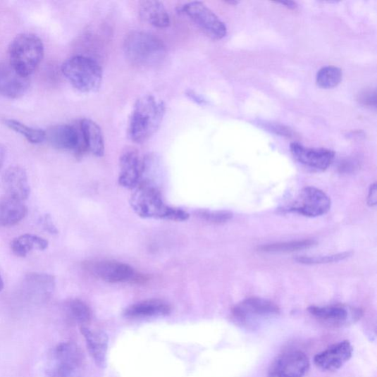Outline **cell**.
Listing matches in <instances>:
<instances>
[{
	"mask_svg": "<svg viewBox=\"0 0 377 377\" xmlns=\"http://www.w3.org/2000/svg\"><path fill=\"white\" fill-rule=\"evenodd\" d=\"M166 111L165 104L153 95L139 98L129 119L128 137L137 144L151 139L159 128Z\"/></svg>",
	"mask_w": 377,
	"mask_h": 377,
	"instance_id": "obj_1",
	"label": "cell"
},
{
	"mask_svg": "<svg viewBox=\"0 0 377 377\" xmlns=\"http://www.w3.org/2000/svg\"><path fill=\"white\" fill-rule=\"evenodd\" d=\"M135 190L130 204L140 217L172 221L188 220L190 215L187 211L167 205L161 192L149 183L142 182Z\"/></svg>",
	"mask_w": 377,
	"mask_h": 377,
	"instance_id": "obj_2",
	"label": "cell"
},
{
	"mask_svg": "<svg viewBox=\"0 0 377 377\" xmlns=\"http://www.w3.org/2000/svg\"><path fill=\"white\" fill-rule=\"evenodd\" d=\"M123 50L128 61L139 68L155 67L167 55L166 47L161 40L142 31L129 32L124 40Z\"/></svg>",
	"mask_w": 377,
	"mask_h": 377,
	"instance_id": "obj_3",
	"label": "cell"
},
{
	"mask_svg": "<svg viewBox=\"0 0 377 377\" xmlns=\"http://www.w3.org/2000/svg\"><path fill=\"white\" fill-rule=\"evenodd\" d=\"M44 53L43 42L37 35H18L9 46L10 66L20 75L29 78L38 69Z\"/></svg>",
	"mask_w": 377,
	"mask_h": 377,
	"instance_id": "obj_4",
	"label": "cell"
},
{
	"mask_svg": "<svg viewBox=\"0 0 377 377\" xmlns=\"http://www.w3.org/2000/svg\"><path fill=\"white\" fill-rule=\"evenodd\" d=\"M61 71L73 87L82 93L96 92L101 88L102 68L90 57L73 56L64 61Z\"/></svg>",
	"mask_w": 377,
	"mask_h": 377,
	"instance_id": "obj_5",
	"label": "cell"
},
{
	"mask_svg": "<svg viewBox=\"0 0 377 377\" xmlns=\"http://www.w3.org/2000/svg\"><path fill=\"white\" fill-rule=\"evenodd\" d=\"M84 369V356L71 342H61L53 350L49 362L48 377H80Z\"/></svg>",
	"mask_w": 377,
	"mask_h": 377,
	"instance_id": "obj_6",
	"label": "cell"
},
{
	"mask_svg": "<svg viewBox=\"0 0 377 377\" xmlns=\"http://www.w3.org/2000/svg\"><path fill=\"white\" fill-rule=\"evenodd\" d=\"M183 12L208 37L220 40L227 34V29L218 16L202 2H190L182 8Z\"/></svg>",
	"mask_w": 377,
	"mask_h": 377,
	"instance_id": "obj_7",
	"label": "cell"
},
{
	"mask_svg": "<svg viewBox=\"0 0 377 377\" xmlns=\"http://www.w3.org/2000/svg\"><path fill=\"white\" fill-rule=\"evenodd\" d=\"M86 268L94 276L109 283H140L145 277L137 273L132 268L123 262L104 260L89 262Z\"/></svg>",
	"mask_w": 377,
	"mask_h": 377,
	"instance_id": "obj_8",
	"label": "cell"
},
{
	"mask_svg": "<svg viewBox=\"0 0 377 377\" xmlns=\"http://www.w3.org/2000/svg\"><path fill=\"white\" fill-rule=\"evenodd\" d=\"M331 205L330 197L324 192L314 187H307L302 190L297 199L288 211L305 217L316 218L326 215Z\"/></svg>",
	"mask_w": 377,
	"mask_h": 377,
	"instance_id": "obj_9",
	"label": "cell"
},
{
	"mask_svg": "<svg viewBox=\"0 0 377 377\" xmlns=\"http://www.w3.org/2000/svg\"><path fill=\"white\" fill-rule=\"evenodd\" d=\"M308 312L321 323L333 327H343L357 322L362 317V311L349 306H311Z\"/></svg>",
	"mask_w": 377,
	"mask_h": 377,
	"instance_id": "obj_10",
	"label": "cell"
},
{
	"mask_svg": "<svg viewBox=\"0 0 377 377\" xmlns=\"http://www.w3.org/2000/svg\"><path fill=\"white\" fill-rule=\"evenodd\" d=\"M280 314V309L275 303L257 297L245 299L233 309L234 318L241 324L247 326L253 320L271 318Z\"/></svg>",
	"mask_w": 377,
	"mask_h": 377,
	"instance_id": "obj_11",
	"label": "cell"
},
{
	"mask_svg": "<svg viewBox=\"0 0 377 377\" xmlns=\"http://www.w3.org/2000/svg\"><path fill=\"white\" fill-rule=\"evenodd\" d=\"M309 359L301 351H292L278 356L271 364L268 377H303L309 369Z\"/></svg>",
	"mask_w": 377,
	"mask_h": 377,
	"instance_id": "obj_12",
	"label": "cell"
},
{
	"mask_svg": "<svg viewBox=\"0 0 377 377\" xmlns=\"http://www.w3.org/2000/svg\"><path fill=\"white\" fill-rule=\"evenodd\" d=\"M144 168L145 160L140 157L138 151L132 147L125 149L120 158V185L128 189H136L142 183Z\"/></svg>",
	"mask_w": 377,
	"mask_h": 377,
	"instance_id": "obj_13",
	"label": "cell"
},
{
	"mask_svg": "<svg viewBox=\"0 0 377 377\" xmlns=\"http://www.w3.org/2000/svg\"><path fill=\"white\" fill-rule=\"evenodd\" d=\"M352 353L353 347L350 342L340 341L316 354L314 364L323 371H337L349 361Z\"/></svg>",
	"mask_w": 377,
	"mask_h": 377,
	"instance_id": "obj_14",
	"label": "cell"
},
{
	"mask_svg": "<svg viewBox=\"0 0 377 377\" xmlns=\"http://www.w3.org/2000/svg\"><path fill=\"white\" fill-rule=\"evenodd\" d=\"M290 152L302 165L317 171H326L335 159V153L330 150L308 149L297 142L290 144Z\"/></svg>",
	"mask_w": 377,
	"mask_h": 377,
	"instance_id": "obj_15",
	"label": "cell"
},
{
	"mask_svg": "<svg viewBox=\"0 0 377 377\" xmlns=\"http://www.w3.org/2000/svg\"><path fill=\"white\" fill-rule=\"evenodd\" d=\"M46 138L55 149L62 151H80L78 130L69 125H57L45 131Z\"/></svg>",
	"mask_w": 377,
	"mask_h": 377,
	"instance_id": "obj_16",
	"label": "cell"
},
{
	"mask_svg": "<svg viewBox=\"0 0 377 377\" xmlns=\"http://www.w3.org/2000/svg\"><path fill=\"white\" fill-rule=\"evenodd\" d=\"M3 183L6 194L24 202L28 199L30 187L26 171L18 166L8 168L3 176Z\"/></svg>",
	"mask_w": 377,
	"mask_h": 377,
	"instance_id": "obj_17",
	"label": "cell"
},
{
	"mask_svg": "<svg viewBox=\"0 0 377 377\" xmlns=\"http://www.w3.org/2000/svg\"><path fill=\"white\" fill-rule=\"evenodd\" d=\"M29 87V78L16 73L11 66H0V95L16 99L24 95Z\"/></svg>",
	"mask_w": 377,
	"mask_h": 377,
	"instance_id": "obj_18",
	"label": "cell"
},
{
	"mask_svg": "<svg viewBox=\"0 0 377 377\" xmlns=\"http://www.w3.org/2000/svg\"><path fill=\"white\" fill-rule=\"evenodd\" d=\"M23 287L32 299L44 300L50 297L55 290V277L48 273H30L25 276Z\"/></svg>",
	"mask_w": 377,
	"mask_h": 377,
	"instance_id": "obj_19",
	"label": "cell"
},
{
	"mask_svg": "<svg viewBox=\"0 0 377 377\" xmlns=\"http://www.w3.org/2000/svg\"><path fill=\"white\" fill-rule=\"evenodd\" d=\"M88 351L97 366L104 367L106 364L108 351V336L102 331L91 330L87 326H80Z\"/></svg>",
	"mask_w": 377,
	"mask_h": 377,
	"instance_id": "obj_20",
	"label": "cell"
},
{
	"mask_svg": "<svg viewBox=\"0 0 377 377\" xmlns=\"http://www.w3.org/2000/svg\"><path fill=\"white\" fill-rule=\"evenodd\" d=\"M171 307L160 299L145 300L128 307L125 316L130 319H145L166 316L171 314Z\"/></svg>",
	"mask_w": 377,
	"mask_h": 377,
	"instance_id": "obj_21",
	"label": "cell"
},
{
	"mask_svg": "<svg viewBox=\"0 0 377 377\" xmlns=\"http://www.w3.org/2000/svg\"><path fill=\"white\" fill-rule=\"evenodd\" d=\"M85 150L97 157H101L105 153V143L101 128L90 119L82 120L80 124Z\"/></svg>",
	"mask_w": 377,
	"mask_h": 377,
	"instance_id": "obj_22",
	"label": "cell"
},
{
	"mask_svg": "<svg viewBox=\"0 0 377 377\" xmlns=\"http://www.w3.org/2000/svg\"><path fill=\"white\" fill-rule=\"evenodd\" d=\"M27 214L23 202L5 194L0 198V225L11 227L20 223Z\"/></svg>",
	"mask_w": 377,
	"mask_h": 377,
	"instance_id": "obj_23",
	"label": "cell"
},
{
	"mask_svg": "<svg viewBox=\"0 0 377 377\" xmlns=\"http://www.w3.org/2000/svg\"><path fill=\"white\" fill-rule=\"evenodd\" d=\"M140 15L146 23L159 28H166L171 25L170 15L159 1H142L140 4Z\"/></svg>",
	"mask_w": 377,
	"mask_h": 377,
	"instance_id": "obj_24",
	"label": "cell"
},
{
	"mask_svg": "<svg viewBox=\"0 0 377 377\" xmlns=\"http://www.w3.org/2000/svg\"><path fill=\"white\" fill-rule=\"evenodd\" d=\"M49 242L43 237L31 234H25L14 238L11 242L13 253L19 257H26L34 250L45 251Z\"/></svg>",
	"mask_w": 377,
	"mask_h": 377,
	"instance_id": "obj_25",
	"label": "cell"
},
{
	"mask_svg": "<svg viewBox=\"0 0 377 377\" xmlns=\"http://www.w3.org/2000/svg\"><path fill=\"white\" fill-rule=\"evenodd\" d=\"M316 244V242L312 240L277 242L262 245L259 250L267 253H288L308 249Z\"/></svg>",
	"mask_w": 377,
	"mask_h": 377,
	"instance_id": "obj_26",
	"label": "cell"
},
{
	"mask_svg": "<svg viewBox=\"0 0 377 377\" xmlns=\"http://www.w3.org/2000/svg\"><path fill=\"white\" fill-rule=\"evenodd\" d=\"M4 123L15 132L23 135L32 144H39L45 140V131L35 128H32L24 123L15 120H6Z\"/></svg>",
	"mask_w": 377,
	"mask_h": 377,
	"instance_id": "obj_27",
	"label": "cell"
},
{
	"mask_svg": "<svg viewBox=\"0 0 377 377\" xmlns=\"http://www.w3.org/2000/svg\"><path fill=\"white\" fill-rule=\"evenodd\" d=\"M65 308L69 317L80 326H87L90 322L91 309L83 301L72 299L66 304Z\"/></svg>",
	"mask_w": 377,
	"mask_h": 377,
	"instance_id": "obj_28",
	"label": "cell"
},
{
	"mask_svg": "<svg viewBox=\"0 0 377 377\" xmlns=\"http://www.w3.org/2000/svg\"><path fill=\"white\" fill-rule=\"evenodd\" d=\"M342 77L340 68L330 66L321 69L317 73L316 83L323 89H333L336 87L341 82Z\"/></svg>",
	"mask_w": 377,
	"mask_h": 377,
	"instance_id": "obj_29",
	"label": "cell"
},
{
	"mask_svg": "<svg viewBox=\"0 0 377 377\" xmlns=\"http://www.w3.org/2000/svg\"><path fill=\"white\" fill-rule=\"evenodd\" d=\"M194 216L202 220L216 224H221L231 221L233 213L227 210L211 211L208 209H198L194 211Z\"/></svg>",
	"mask_w": 377,
	"mask_h": 377,
	"instance_id": "obj_30",
	"label": "cell"
},
{
	"mask_svg": "<svg viewBox=\"0 0 377 377\" xmlns=\"http://www.w3.org/2000/svg\"><path fill=\"white\" fill-rule=\"evenodd\" d=\"M352 252H347L333 255L321 256V257H299L296 260L299 264L304 265H321L333 264L342 261L351 257Z\"/></svg>",
	"mask_w": 377,
	"mask_h": 377,
	"instance_id": "obj_31",
	"label": "cell"
},
{
	"mask_svg": "<svg viewBox=\"0 0 377 377\" xmlns=\"http://www.w3.org/2000/svg\"><path fill=\"white\" fill-rule=\"evenodd\" d=\"M359 101L367 106H376V94L375 90L367 89L364 90L359 94Z\"/></svg>",
	"mask_w": 377,
	"mask_h": 377,
	"instance_id": "obj_32",
	"label": "cell"
},
{
	"mask_svg": "<svg viewBox=\"0 0 377 377\" xmlns=\"http://www.w3.org/2000/svg\"><path fill=\"white\" fill-rule=\"evenodd\" d=\"M42 224L45 230L50 234L57 235L58 230L50 215H45L42 219Z\"/></svg>",
	"mask_w": 377,
	"mask_h": 377,
	"instance_id": "obj_33",
	"label": "cell"
},
{
	"mask_svg": "<svg viewBox=\"0 0 377 377\" xmlns=\"http://www.w3.org/2000/svg\"><path fill=\"white\" fill-rule=\"evenodd\" d=\"M377 204V185L374 183L371 185L369 191L367 204L371 206H375Z\"/></svg>",
	"mask_w": 377,
	"mask_h": 377,
	"instance_id": "obj_34",
	"label": "cell"
},
{
	"mask_svg": "<svg viewBox=\"0 0 377 377\" xmlns=\"http://www.w3.org/2000/svg\"><path fill=\"white\" fill-rule=\"evenodd\" d=\"M271 130L275 131L278 135H281L286 137H290L292 135V131L290 128L282 125H274L271 128Z\"/></svg>",
	"mask_w": 377,
	"mask_h": 377,
	"instance_id": "obj_35",
	"label": "cell"
},
{
	"mask_svg": "<svg viewBox=\"0 0 377 377\" xmlns=\"http://www.w3.org/2000/svg\"><path fill=\"white\" fill-rule=\"evenodd\" d=\"M186 94L190 100L196 104H204L205 103V101L203 99L202 97L192 90H187Z\"/></svg>",
	"mask_w": 377,
	"mask_h": 377,
	"instance_id": "obj_36",
	"label": "cell"
},
{
	"mask_svg": "<svg viewBox=\"0 0 377 377\" xmlns=\"http://www.w3.org/2000/svg\"><path fill=\"white\" fill-rule=\"evenodd\" d=\"M6 156V151L5 147L2 144H0V169L2 168Z\"/></svg>",
	"mask_w": 377,
	"mask_h": 377,
	"instance_id": "obj_37",
	"label": "cell"
},
{
	"mask_svg": "<svg viewBox=\"0 0 377 377\" xmlns=\"http://www.w3.org/2000/svg\"><path fill=\"white\" fill-rule=\"evenodd\" d=\"M276 4H281L284 6L285 7H287L288 8L291 9V10L297 9L298 7L296 3L291 2V1H284V2L276 3Z\"/></svg>",
	"mask_w": 377,
	"mask_h": 377,
	"instance_id": "obj_38",
	"label": "cell"
},
{
	"mask_svg": "<svg viewBox=\"0 0 377 377\" xmlns=\"http://www.w3.org/2000/svg\"><path fill=\"white\" fill-rule=\"evenodd\" d=\"M4 289V282L1 275H0V292H2Z\"/></svg>",
	"mask_w": 377,
	"mask_h": 377,
	"instance_id": "obj_39",
	"label": "cell"
}]
</instances>
